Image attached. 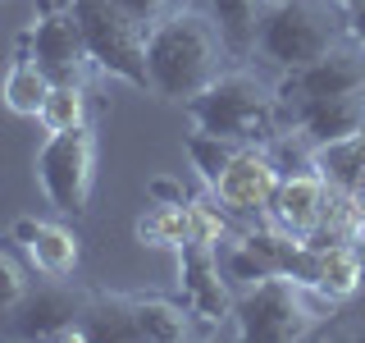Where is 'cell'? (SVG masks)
Masks as SVG:
<instances>
[{
    "instance_id": "ffe728a7",
    "label": "cell",
    "mask_w": 365,
    "mask_h": 343,
    "mask_svg": "<svg viewBox=\"0 0 365 343\" xmlns=\"http://www.w3.org/2000/svg\"><path fill=\"white\" fill-rule=\"evenodd\" d=\"M311 165H315L329 183H334L338 192H347L351 183L365 174V133L342 137V142H324V146H315V151H311Z\"/></svg>"
},
{
    "instance_id": "5bb4252c",
    "label": "cell",
    "mask_w": 365,
    "mask_h": 343,
    "mask_svg": "<svg viewBox=\"0 0 365 343\" xmlns=\"http://www.w3.org/2000/svg\"><path fill=\"white\" fill-rule=\"evenodd\" d=\"M14 238L23 243L28 261L41 274L64 279V274L78 270V238H73V229H64L55 220H32V215H23V220H14Z\"/></svg>"
},
{
    "instance_id": "6da1fadb",
    "label": "cell",
    "mask_w": 365,
    "mask_h": 343,
    "mask_svg": "<svg viewBox=\"0 0 365 343\" xmlns=\"http://www.w3.org/2000/svg\"><path fill=\"white\" fill-rule=\"evenodd\" d=\"M228 46L215 28V19L197 9H174L160 19L146 37V74L151 91L165 101H192L201 87H210L224 74Z\"/></svg>"
},
{
    "instance_id": "83f0119b",
    "label": "cell",
    "mask_w": 365,
    "mask_h": 343,
    "mask_svg": "<svg viewBox=\"0 0 365 343\" xmlns=\"http://www.w3.org/2000/svg\"><path fill=\"white\" fill-rule=\"evenodd\" d=\"M347 197H351V206H356V215H361V224H365V174L347 188Z\"/></svg>"
},
{
    "instance_id": "2e32d148",
    "label": "cell",
    "mask_w": 365,
    "mask_h": 343,
    "mask_svg": "<svg viewBox=\"0 0 365 343\" xmlns=\"http://www.w3.org/2000/svg\"><path fill=\"white\" fill-rule=\"evenodd\" d=\"M311 284L319 293H329L338 302V297H351L365 284V261L361 252L351 243H324L315 247V266H311Z\"/></svg>"
},
{
    "instance_id": "ba28073f",
    "label": "cell",
    "mask_w": 365,
    "mask_h": 343,
    "mask_svg": "<svg viewBox=\"0 0 365 343\" xmlns=\"http://www.w3.org/2000/svg\"><path fill=\"white\" fill-rule=\"evenodd\" d=\"M87 302L91 293L73 289L55 274H46V284L28 289V297L14 307V334L23 339H78L87 343V329H83V316H87Z\"/></svg>"
},
{
    "instance_id": "8fae6325",
    "label": "cell",
    "mask_w": 365,
    "mask_h": 343,
    "mask_svg": "<svg viewBox=\"0 0 365 343\" xmlns=\"http://www.w3.org/2000/svg\"><path fill=\"white\" fill-rule=\"evenodd\" d=\"M283 133H297L306 146L342 142V137L365 133V87L342 91V96H319V101H297V106H279Z\"/></svg>"
},
{
    "instance_id": "ac0fdd59",
    "label": "cell",
    "mask_w": 365,
    "mask_h": 343,
    "mask_svg": "<svg viewBox=\"0 0 365 343\" xmlns=\"http://www.w3.org/2000/svg\"><path fill=\"white\" fill-rule=\"evenodd\" d=\"M133 320H137V343H178L192 334V307L169 302V297H137L133 293Z\"/></svg>"
},
{
    "instance_id": "f546056e",
    "label": "cell",
    "mask_w": 365,
    "mask_h": 343,
    "mask_svg": "<svg viewBox=\"0 0 365 343\" xmlns=\"http://www.w3.org/2000/svg\"><path fill=\"white\" fill-rule=\"evenodd\" d=\"M265 5H279V0H265Z\"/></svg>"
},
{
    "instance_id": "cb8c5ba5",
    "label": "cell",
    "mask_w": 365,
    "mask_h": 343,
    "mask_svg": "<svg viewBox=\"0 0 365 343\" xmlns=\"http://www.w3.org/2000/svg\"><path fill=\"white\" fill-rule=\"evenodd\" d=\"M187 215H192V238H197V243H220L228 234L220 206H210V202H187Z\"/></svg>"
},
{
    "instance_id": "f1b7e54d",
    "label": "cell",
    "mask_w": 365,
    "mask_h": 343,
    "mask_svg": "<svg viewBox=\"0 0 365 343\" xmlns=\"http://www.w3.org/2000/svg\"><path fill=\"white\" fill-rule=\"evenodd\" d=\"M37 5H41V9H68L73 0H37Z\"/></svg>"
},
{
    "instance_id": "3957f363",
    "label": "cell",
    "mask_w": 365,
    "mask_h": 343,
    "mask_svg": "<svg viewBox=\"0 0 365 343\" xmlns=\"http://www.w3.org/2000/svg\"><path fill=\"white\" fill-rule=\"evenodd\" d=\"M342 37H351L347 0H279V5H265L256 55L288 74L334 51Z\"/></svg>"
},
{
    "instance_id": "277c9868",
    "label": "cell",
    "mask_w": 365,
    "mask_h": 343,
    "mask_svg": "<svg viewBox=\"0 0 365 343\" xmlns=\"http://www.w3.org/2000/svg\"><path fill=\"white\" fill-rule=\"evenodd\" d=\"M334 297L319 293L315 284L292 279V274H265L233 302V320L242 339L260 343H292L306 339L311 329L324 320Z\"/></svg>"
},
{
    "instance_id": "7a4b0ae2",
    "label": "cell",
    "mask_w": 365,
    "mask_h": 343,
    "mask_svg": "<svg viewBox=\"0 0 365 343\" xmlns=\"http://www.w3.org/2000/svg\"><path fill=\"white\" fill-rule=\"evenodd\" d=\"M187 119L205 133H220L228 142H274L283 133V114H279V91H269L256 74L247 69H233V74L215 78L210 87H201L192 101H182Z\"/></svg>"
},
{
    "instance_id": "603a6c76",
    "label": "cell",
    "mask_w": 365,
    "mask_h": 343,
    "mask_svg": "<svg viewBox=\"0 0 365 343\" xmlns=\"http://www.w3.org/2000/svg\"><path fill=\"white\" fill-rule=\"evenodd\" d=\"M28 274H23V266L9 252H0V316H14V307L28 297Z\"/></svg>"
},
{
    "instance_id": "8992f818",
    "label": "cell",
    "mask_w": 365,
    "mask_h": 343,
    "mask_svg": "<svg viewBox=\"0 0 365 343\" xmlns=\"http://www.w3.org/2000/svg\"><path fill=\"white\" fill-rule=\"evenodd\" d=\"M37 183L60 215H87L96 188V133L87 124L51 133L37 151Z\"/></svg>"
},
{
    "instance_id": "7c38bea8",
    "label": "cell",
    "mask_w": 365,
    "mask_h": 343,
    "mask_svg": "<svg viewBox=\"0 0 365 343\" xmlns=\"http://www.w3.org/2000/svg\"><path fill=\"white\" fill-rule=\"evenodd\" d=\"M178 289H182V302L192 307V316H201L205 325L233 320V293L224 284L215 243H197L192 238V243L178 247Z\"/></svg>"
},
{
    "instance_id": "7402d4cb",
    "label": "cell",
    "mask_w": 365,
    "mask_h": 343,
    "mask_svg": "<svg viewBox=\"0 0 365 343\" xmlns=\"http://www.w3.org/2000/svg\"><path fill=\"white\" fill-rule=\"evenodd\" d=\"M37 119H41L46 133H68L78 124H87V91L78 83H55Z\"/></svg>"
},
{
    "instance_id": "e0dca14e",
    "label": "cell",
    "mask_w": 365,
    "mask_h": 343,
    "mask_svg": "<svg viewBox=\"0 0 365 343\" xmlns=\"http://www.w3.org/2000/svg\"><path fill=\"white\" fill-rule=\"evenodd\" d=\"M210 19L220 28L228 55H256L260 41V19H265V0H210Z\"/></svg>"
},
{
    "instance_id": "d6986e66",
    "label": "cell",
    "mask_w": 365,
    "mask_h": 343,
    "mask_svg": "<svg viewBox=\"0 0 365 343\" xmlns=\"http://www.w3.org/2000/svg\"><path fill=\"white\" fill-rule=\"evenodd\" d=\"M137 243L146 247H182L192 243V215H187V202H155L151 211L137 220Z\"/></svg>"
},
{
    "instance_id": "9a60e30c",
    "label": "cell",
    "mask_w": 365,
    "mask_h": 343,
    "mask_svg": "<svg viewBox=\"0 0 365 343\" xmlns=\"http://www.w3.org/2000/svg\"><path fill=\"white\" fill-rule=\"evenodd\" d=\"M51 87H55V83L41 74V64L32 60L28 41L19 37V51H14V60H9L5 83H0V101H5V110H9V114H28V119H37L41 106H46V96H51Z\"/></svg>"
},
{
    "instance_id": "4fadbf2b",
    "label": "cell",
    "mask_w": 365,
    "mask_h": 343,
    "mask_svg": "<svg viewBox=\"0 0 365 343\" xmlns=\"http://www.w3.org/2000/svg\"><path fill=\"white\" fill-rule=\"evenodd\" d=\"M279 179L283 174H279V165H274L269 151L242 146L210 192L220 197L224 211H233V215H260V211H269V197H274V188H279Z\"/></svg>"
},
{
    "instance_id": "52a82bcc",
    "label": "cell",
    "mask_w": 365,
    "mask_h": 343,
    "mask_svg": "<svg viewBox=\"0 0 365 343\" xmlns=\"http://www.w3.org/2000/svg\"><path fill=\"white\" fill-rule=\"evenodd\" d=\"M23 41H28L32 60L41 64V74L51 78V83L87 87L96 60H91V51H87V37H83V23H78L73 5L68 9H41V19L23 32Z\"/></svg>"
},
{
    "instance_id": "44dd1931",
    "label": "cell",
    "mask_w": 365,
    "mask_h": 343,
    "mask_svg": "<svg viewBox=\"0 0 365 343\" xmlns=\"http://www.w3.org/2000/svg\"><path fill=\"white\" fill-rule=\"evenodd\" d=\"M182 146H187L192 165L201 169L205 188H215V183H220V174H224L228 165H233V156L242 151V142H228V137H220V133H205V129L187 133V137H182Z\"/></svg>"
},
{
    "instance_id": "9c48e42d",
    "label": "cell",
    "mask_w": 365,
    "mask_h": 343,
    "mask_svg": "<svg viewBox=\"0 0 365 343\" xmlns=\"http://www.w3.org/2000/svg\"><path fill=\"white\" fill-rule=\"evenodd\" d=\"M365 87V46L356 37H342L334 51H324L319 60L288 69L279 78V106H297V101H319V96H342V91Z\"/></svg>"
},
{
    "instance_id": "30bf717a",
    "label": "cell",
    "mask_w": 365,
    "mask_h": 343,
    "mask_svg": "<svg viewBox=\"0 0 365 343\" xmlns=\"http://www.w3.org/2000/svg\"><path fill=\"white\" fill-rule=\"evenodd\" d=\"M334 183H329L319 169H302V174H283L279 188H274L269 197V224L279 229V234L288 238H302V243H315L319 224H324L329 215V202H334Z\"/></svg>"
},
{
    "instance_id": "d4e9b609",
    "label": "cell",
    "mask_w": 365,
    "mask_h": 343,
    "mask_svg": "<svg viewBox=\"0 0 365 343\" xmlns=\"http://www.w3.org/2000/svg\"><path fill=\"white\" fill-rule=\"evenodd\" d=\"M114 5H119L128 19H137L142 28H155L160 19L174 14V0H114Z\"/></svg>"
},
{
    "instance_id": "484cf974",
    "label": "cell",
    "mask_w": 365,
    "mask_h": 343,
    "mask_svg": "<svg viewBox=\"0 0 365 343\" xmlns=\"http://www.w3.org/2000/svg\"><path fill=\"white\" fill-rule=\"evenodd\" d=\"M151 197L155 202H187L182 197V183H174V179H151Z\"/></svg>"
},
{
    "instance_id": "5b68a950",
    "label": "cell",
    "mask_w": 365,
    "mask_h": 343,
    "mask_svg": "<svg viewBox=\"0 0 365 343\" xmlns=\"http://www.w3.org/2000/svg\"><path fill=\"white\" fill-rule=\"evenodd\" d=\"M73 14L83 23V37L96 69L123 78L133 87H151L146 74V37L151 28H142L137 19H128L114 0H73Z\"/></svg>"
},
{
    "instance_id": "4316f807",
    "label": "cell",
    "mask_w": 365,
    "mask_h": 343,
    "mask_svg": "<svg viewBox=\"0 0 365 343\" xmlns=\"http://www.w3.org/2000/svg\"><path fill=\"white\" fill-rule=\"evenodd\" d=\"M347 28H351V37L365 46V0H347Z\"/></svg>"
}]
</instances>
